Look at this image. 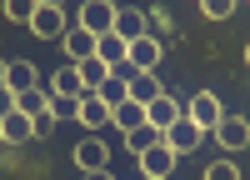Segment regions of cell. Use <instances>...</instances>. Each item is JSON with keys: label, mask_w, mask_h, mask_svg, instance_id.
<instances>
[{"label": "cell", "mask_w": 250, "mask_h": 180, "mask_svg": "<svg viewBox=\"0 0 250 180\" xmlns=\"http://www.w3.org/2000/svg\"><path fill=\"white\" fill-rule=\"evenodd\" d=\"M70 160H75L80 170H105V165H110V145H105L100 135H85V140H75Z\"/></svg>", "instance_id": "cell-3"}, {"label": "cell", "mask_w": 250, "mask_h": 180, "mask_svg": "<svg viewBox=\"0 0 250 180\" xmlns=\"http://www.w3.org/2000/svg\"><path fill=\"white\" fill-rule=\"evenodd\" d=\"M210 135L220 140L225 150H245V145H250V120H245V115H220V125H215Z\"/></svg>", "instance_id": "cell-5"}, {"label": "cell", "mask_w": 250, "mask_h": 180, "mask_svg": "<svg viewBox=\"0 0 250 180\" xmlns=\"http://www.w3.org/2000/svg\"><path fill=\"white\" fill-rule=\"evenodd\" d=\"M50 110H55V120H75L80 100H70V95H50Z\"/></svg>", "instance_id": "cell-26"}, {"label": "cell", "mask_w": 250, "mask_h": 180, "mask_svg": "<svg viewBox=\"0 0 250 180\" xmlns=\"http://www.w3.org/2000/svg\"><path fill=\"white\" fill-rule=\"evenodd\" d=\"M50 95H70V100H80V95H90V90L80 85V70H75V65H60V70L50 75Z\"/></svg>", "instance_id": "cell-16"}, {"label": "cell", "mask_w": 250, "mask_h": 180, "mask_svg": "<svg viewBox=\"0 0 250 180\" xmlns=\"http://www.w3.org/2000/svg\"><path fill=\"white\" fill-rule=\"evenodd\" d=\"M15 110H20V115H40V110H50V90H40V85H35V90H20V95H15Z\"/></svg>", "instance_id": "cell-21"}, {"label": "cell", "mask_w": 250, "mask_h": 180, "mask_svg": "<svg viewBox=\"0 0 250 180\" xmlns=\"http://www.w3.org/2000/svg\"><path fill=\"white\" fill-rule=\"evenodd\" d=\"M35 15V0H5V20H15V25H30Z\"/></svg>", "instance_id": "cell-24"}, {"label": "cell", "mask_w": 250, "mask_h": 180, "mask_svg": "<svg viewBox=\"0 0 250 180\" xmlns=\"http://www.w3.org/2000/svg\"><path fill=\"white\" fill-rule=\"evenodd\" d=\"M25 140H35V125H30V115L10 110L5 120H0V145H25Z\"/></svg>", "instance_id": "cell-12"}, {"label": "cell", "mask_w": 250, "mask_h": 180, "mask_svg": "<svg viewBox=\"0 0 250 180\" xmlns=\"http://www.w3.org/2000/svg\"><path fill=\"white\" fill-rule=\"evenodd\" d=\"M165 30H170V15H165L160 5H150V10H145V35H155V40H160Z\"/></svg>", "instance_id": "cell-25"}, {"label": "cell", "mask_w": 250, "mask_h": 180, "mask_svg": "<svg viewBox=\"0 0 250 180\" xmlns=\"http://www.w3.org/2000/svg\"><path fill=\"white\" fill-rule=\"evenodd\" d=\"M245 65H250V45H245Z\"/></svg>", "instance_id": "cell-34"}, {"label": "cell", "mask_w": 250, "mask_h": 180, "mask_svg": "<svg viewBox=\"0 0 250 180\" xmlns=\"http://www.w3.org/2000/svg\"><path fill=\"white\" fill-rule=\"evenodd\" d=\"M35 5H60V10H65V0H35Z\"/></svg>", "instance_id": "cell-31"}, {"label": "cell", "mask_w": 250, "mask_h": 180, "mask_svg": "<svg viewBox=\"0 0 250 180\" xmlns=\"http://www.w3.org/2000/svg\"><path fill=\"white\" fill-rule=\"evenodd\" d=\"M75 70H80V85H85V90H100V85L110 80V65H105L100 55H85V60H80Z\"/></svg>", "instance_id": "cell-19"}, {"label": "cell", "mask_w": 250, "mask_h": 180, "mask_svg": "<svg viewBox=\"0 0 250 180\" xmlns=\"http://www.w3.org/2000/svg\"><path fill=\"white\" fill-rule=\"evenodd\" d=\"M95 95L105 100V105H120V100H125V75H120V70H110V80H105Z\"/></svg>", "instance_id": "cell-22"}, {"label": "cell", "mask_w": 250, "mask_h": 180, "mask_svg": "<svg viewBox=\"0 0 250 180\" xmlns=\"http://www.w3.org/2000/svg\"><path fill=\"white\" fill-rule=\"evenodd\" d=\"M30 125H35V135H50L60 120H55V110H40V115H30Z\"/></svg>", "instance_id": "cell-28"}, {"label": "cell", "mask_w": 250, "mask_h": 180, "mask_svg": "<svg viewBox=\"0 0 250 180\" xmlns=\"http://www.w3.org/2000/svg\"><path fill=\"white\" fill-rule=\"evenodd\" d=\"M160 40L155 35H140V40H130V50H125V65H130V70H155L160 65Z\"/></svg>", "instance_id": "cell-6"}, {"label": "cell", "mask_w": 250, "mask_h": 180, "mask_svg": "<svg viewBox=\"0 0 250 180\" xmlns=\"http://www.w3.org/2000/svg\"><path fill=\"white\" fill-rule=\"evenodd\" d=\"M110 125H120V130H135V125H145V105L125 95L120 105H110Z\"/></svg>", "instance_id": "cell-17"}, {"label": "cell", "mask_w": 250, "mask_h": 180, "mask_svg": "<svg viewBox=\"0 0 250 180\" xmlns=\"http://www.w3.org/2000/svg\"><path fill=\"white\" fill-rule=\"evenodd\" d=\"M125 45H130V40H140L145 35V10H115V25H110Z\"/></svg>", "instance_id": "cell-18"}, {"label": "cell", "mask_w": 250, "mask_h": 180, "mask_svg": "<svg viewBox=\"0 0 250 180\" xmlns=\"http://www.w3.org/2000/svg\"><path fill=\"white\" fill-rule=\"evenodd\" d=\"M155 140H165V130H155V125H135V130H125V135H120V145L130 150V155H140V150H150Z\"/></svg>", "instance_id": "cell-20"}, {"label": "cell", "mask_w": 250, "mask_h": 180, "mask_svg": "<svg viewBox=\"0 0 250 180\" xmlns=\"http://www.w3.org/2000/svg\"><path fill=\"white\" fill-rule=\"evenodd\" d=\"M180 110L190 115L200 130H215V125H220V115H225V110H220V100H215L210 90H195V95H190V105H180Z\"/></svg>", "instance_id": "cell-4"}, {"label": "cell", "mask_w": 250, "mask_h": 180, "mask_svg": "<svg viewBox=\"0 0 250 180\" xmlns=\"http://www.w3.org/2000/svg\"><path fill=\"white\" fill-rule=\"evenodd\" d=\"M80 25H85L90 35H105L115 25V5L110 0H85V10H80Z\"/></svg>", "instance_id": "cell-11"}, {"label": "cell", "mask_w": 250, "mask_h": 180, "mask_svg": "<svg viewBox=\"0 0 250 180\" xmlns=\"http://www.w3.org/2000/svg\"><path fill=\"white\" fill-rule=\"evenodd\" d=\"M80 180H115L110 170H80Z\"/></svg>", "instance_id": "cell-30"}, {"label": "cell", "mask_w": 250, "mask_h": 180, "mask_svg": "<svg viewBox=\"0 0 250 180\" xmlns=\"http://www.w3.org/2000/svg\"><path fill=\"white\" fill-rule=\"evenodd\" d=\"M175 120H180V100H175V95H165V90H160V95L150 100V105H145V125H155V130H170Z\"/></svg>", "instance_id": "cell-8"}, {"label": "cell", "mask_w": 250, "mask_h": 180, "mask_svg": "<svg viewBox=\"0 0 250 180\" xmlns=\"http://www.w3.org/2000/svg\"><path fill=\"white\" fill-rule=\"evenodd\" d=\"M30 30H35V40H60V35L70 30V15L60 10V5H35Z\"/></svg>", "instance_id": "cell-2"}, {"label": "cell", "mask_w": 250, "mask_h": 180, "mask_svg": "<svg viewBox=\"0 0 250 180\" xmlns=\"http://www.w3.org/2000/svg\"><path fill=\"white\" fill-rule=\"evenodd\" d=\"M125 95H130V100H140V105H150V100L160 95L155 70H130V75H125Z\"/></svg>", "instance_id": "cell-13"}, {"label": "cell", "mask_w": 250, "mask_h": 180, "mask_svg": "<svg viewBox=\"0 0 250 180\" xmlns=\"http://www.w3.org/2000/svg\"><path fill=\"white\" fill-rule=\"evenodd\" d=\"M140 180H170V175H140Z\"/></svg>", "instance_id": "cell-32"}, {"label": "cell", "mask_w": 250, "mask_h": 180, "mask_svg": "<svg viewBox=\"0 0 250 180\" xmlns=\"http://www.w3.org/2000/svg\"><path fill=\"white\" fill-rule=\"evenodd\" d=\"M235 5H240V0H200V15H210V20H230Z\"/></svg>", "instance_id": "cell-23"}, {"label": "cell", "mask_w": 250, "mask_h": 180, "mask_svg": "<svg viewBox=\"0 0 250 180\" xmlns=\"http://www.w3.org/2000/svg\"><path fill=\"white\" fill-rule=\"evenodd\" d=\"M205 180H240V170L230 160H215V165H205Z\"/></svg>", "instance_id": "cell-27"}, {"label": "cell", "mask_w": 250, "mask_h": 180, "mask_svg": "<svg viewBox=\"0 0 250 180\" xmlns=\"http://www.w3.org/2000/svg\"><path fill=\"white\" fill-rule=\"evenodd\" d=\"M135 160H140V175H170L180 155H175L170 145H165V140H155V145H150V150H140Z\"/></svg>", "instance_id": "cell-7"}, {"label": "cell", "mask_w": 250, "mask_h": 180, "mask_svg": "<svg viewBox=\"0 0 250 180\" xmlns=\"http://www.w3.org/2000/svg\"><path fill=\"white\" fill-rule=\"evenodd\" d=\"M75 120H80L85 130H105V125H110V105H105V100H100V95L90 90V95H80V110H75Z\"/></svg>", "instance_id": "cell-10"}, {"label": "cell", "mask_w": 250, "mask_h": 180, "mask_svg": "<svg viewBox=\"0 0 250 180\" xmlns=\"http://www.w3.org/2000/svg\"><path fill=\"white\" fill-rule=\"evenodd\" d=\"M0 85H5V60H0Z\"/></svg>", "instance_id": "cell-33"}, {"label": "cell", "mask_w": 250, "mask_h": 180, "mask_svg": "<svg viewBox=\"0 0 250 180\" xmlns=\"http://www.w3.org/2000/svg\"><path fill=\"white\" fill-rule=\"evenodd\" d=\"M205 135H210V130H200L195 120L180 110V120H175L170 130H165V145H170L175 155H190V150H200V140H205Z\"/></svg>", "instance_id": "cell-1"}, {"label": "cell", "mask_w": 250, "mask_h": 180, "mask_svg": "<svg viewBox=\"0 0 250 180\" xmlns=\"http://www.w3.org/2000/svg\"><path fill=\"white\" fill-rule=\"evenodd\" d=\"M40 85V75H35V65L30 60H5V90H35Z\"/></svg>", "instance_id": "cell-15"}, {"label": "cell", "mask_w": 250, "mask_h": 180, "mask_svg": "<svg viewBox=\"0 0 250 180\" xmlns=\"http://www.w3.org/2000/svg\"><path fill=\"white\" fill-rule=\"evenodd\" d=\"M125 50H130V45H125V40H120L115 30H105V35H95V55L105 60L110 70H120V75H130V65H125Z\"/></svg>", "instance_id": "cell-9"}, {"label": "cell", "mask_w": 250, "mask_h": 180, "mask_svg": "<svg viewBox=\"0 0 250 180\" xmlns=\"http://www.w3.org/2000/svg\"><path fill=\"white\" fill-rule=\"evenodd\" d=\"M10 110H15V90H5V85H0V120H5Z\"/></svg>", "instance_id": "cell-29"}, {"label": "cell", "mask_w": 250, "mask_h": 180, "mask_svg": "<svg viewBox=\"0 0 250 180\" xmlns=\"http://www.w3.org/2000/svg\"><path fill=\"white\" fill-rule=\"evenodd\" d=\"M60 45H65L70 65H80V60H85V55H95V35H90L85 25H70L65 35H60Z\"/></svg>", "instance_id": "cell-14"}]
</instances>
